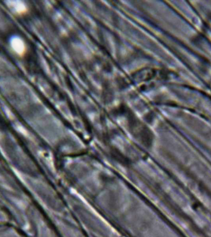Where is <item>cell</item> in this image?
Returning <instances> with one entry per match:
<instances>
[{"label":"cell","mask_w":211,"mask_h":237,"mask_svg":"<svg viewBox=\"0 0 211 237\" xmlns=\"http://www.w3.org/2000/svg\"><path fill=\"white\" fill-rule=\"evenodd\" d=\"M13 46L14 47V49H15L16 51H18L19 53H21L23 51V44L22 41H20L19 39H15L13 40Z\"/></svg>","instance_id":"1"}]
</instances>
